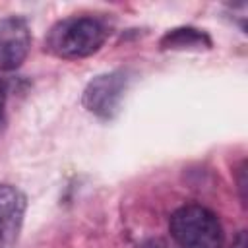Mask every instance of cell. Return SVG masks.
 <instances>
[{
    "label": "cell",
    "instance_id": "1",
    "mask_svg": "<svg viewBox=\"0 0 248 248\" xmlns=\"http://www.w3.org/2000/svg\"><path fill=\"white\" fill-rule=\"evenodd\" d=\"M107 35L108 29L101 19L93 16H72L50 27L45 48L58 58L78 60L95 54L107 41Z\"/></svg>",
    "mask_w": 248,
    "mask_h": 248
},
{
    "label": "cell",
    "instance_id": "2",
    "mask_svg": "<svg viewBox=\"0 0 248 248\" xmlns=\"http://www.w3.org/2000/svg\"><path fill=\"white\" fill-rule=\"evenodd\" d=\"M169 231L180 248H223L219 217L200 203L178 207L170 215Z\"/></svg>",
    "mask_w": 248,
    "mask_h": 248
},
{
    "label": "cell",
    "instance_id": "3",
    "mask_svg": "<svg viewBox=\"0 0 248 248\" xmlns=\"http://www.w3.org/2000/svg\"><path fill=\"white\" fill-rule=\"evenodd\" d=\"M128 87V76L124 72H108L93 78L81 95V105L95 116L110 120L118 114L124 93Z\"/></svg>",
    "mask_w": 248,
    "mask_h": 248
},
{
    "label": "cell",
    "instance_id": "4",
    "mask_svg": "<svg viewBox=\"0 0 248 248\" xmlns=\"http://www.w3.org/2000/svg\"><path fill=\"white\" fill-rule=\"evenodd\" d=\"M31 46V33L23 17H2L0 19V70L12 72L17 70Z\"/></svg>",
    "mask_w": 248,
    "mask_h": 248
},
{
    "label": "cell",
    "instance_id": "5",
    "mask_svg": "<svg viewBox=\"0 0 248 248\" xmlns=\"http://www.w3.org/2000/svg\"><path fill=\"white\" fill-rule=\"evenodd\" d=\"M27 200L25 194L10 184H0V248H16L23 217H25Z\"/></svg>",
    "mask_w": 248,
    "mask_h": 248
},
{
    "label": "cell",
    "instance_id": "6",
    "mask_svg": "<svg viewBox=\"0 0 248 248\" xmlns=\"http://www.w3.org/2000/svg\"><path fill=\"white\" fill-rule=\"evenodd\" d=\"M163 50H207L211 48V39L205 31L196 27H176L163 35Z\"/></svg>",
    "mask_w": 248,
    "mask_h": 248
},
{
    "label": "cell",
    "instance_id": "7",
    "mask_svg": "<svg viewBox=\"0 0 248 248\" xmlns=\"http://www.w3.org/2000/svg\"><path fill=\"white\" fill-rule=\"evenodd\" d=\"M236 182H238V190H240V200H242V203H246V163H242L238 167Z\"/></svg>",
    "mask_w": 248,
    "mask_h": 248
},
{
    "label": "cell",
    "instance_id": "8",
    "mask_svg": "<svg viewBox=\"0 0 248 248\" xmlns=\"http://www.w3.org/2000/svg\"><path fill=\"white\" fill-rule=\"evenodd\" d=\"M6 83L0 79V124L4 120V107H6Z\"/></svg>",
    "mask_w": 248,
    "mask_h": 248
},
{
    "label": "cell",
    "instance_id": "9",
    "mask_svg": "<svg viewBox=\"0 0 248 248\" xmlns=\"http://www.w3.org/2000/svg\"><path fill=\"white\" fill-rule=\"evenodd\" d=\"M232 248H246V232H244V231L238 232V236H236L234 242H232Z\"/></svg>",
    "mask_w": 248,
    "mask_h": 248
}]
</instances>
